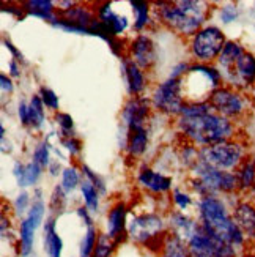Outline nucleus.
Listing matches in <instances>:
<instances>
[{
  "label": "nucleus",
  "instance_id": "1",
  "mask_svg": "<svg viewBox=\"0 0 255 257\" xmlns=\"http://www.w3.org/2000/svg\"><path fill=\"white\" fill-rule=\"evenodd\" d=\"M178 128L191 142L208 147L236 138V125L214 110L198 117H180Z\"/></svg>",
  "mask_w": 255,
  "mask_h": 257
},
{
  "label": "nucleus",
  "instance_id": "2",
  "mask_svg": "<svg viewBox=\"0 0 255 257\" xmlns=\"http://www.w3.org/2000/svg\"><path fill=\"white\" fill-rule=\"evenodd\" d=\"M198 215H200V224L206 230L227 241L235 249L244 248L246 238L220 199L216 196L202 197L198 202Z\"/></svg>",
  "mask_w": 255,
  "mask_h": 257
},
{
  "label": "nucleus",
  "instance_id": "3",
  "mask_svg": "<svg viewBox=\"0 0 255 257\" xmlns=\"http://www.w3.org/2000/svg\"><path fill=\"white\" fill-rule=\"evenodd\" d=\"M161 21L169 29L183 37H194L206 19L208 5L200 0H181V2H159Z\"/></svg>",
  "mask_w": 255,
  "mask_h": 257
},
{
  "label": "nucleus",
  "instance_id": "4",
  "mask_svg": "<svg viewBox=\"0 0 255 257\" xmlns=\"http://www.w3.org/2000/svg\"><path fill=\"white\" fill-rule=\"evenodd\" d=\"M246 160V147L238 141H227L198 149V161L209 164L220 171L238 169Z\"/></svg>",
  "mask_w": 255,
  "mask_h": 257
},
{
  "label": "nucleus",
  "instance_id": "5",
  "mask_svg": "<svg viewBox=\"0 0 255 257\" xmlns=\"http://www.w3.org/2000/svg\"><path fill=\"white\" fill-rule=\"evenodd\" d=\"M208 103L211 104L214 112L222 115L231 121H238L244 118L247 114L249 101L247 98L242 95L238 88L220 85L209 95Z\"/></svg>",
  "mask_w": 255,
  "mask_h": 257
},
{
  "label": "nucleus",
  "instance_id": "6",
  "mask_svg": "<svg viewBox=\"0 0 255 257\" xmlns=\"http://www.w3.org/2000/svg\"><path fill=\"white\" fill-rule=\"evenodd\" d=\"M187 248L191 257H238V249L206 230L200 222L187 240Z\"/></svg>",
  "mask_w": 255,
  "mask_h": 257
},
{
  "label": "nucleus",
  "instance_id": "7",
  "mask_svg": "<svg viewBox=\"0 0 255 257\" xmlns=\"http://www.w3.org/2000/svg\"><path fill=\"white\" fill-rule=\"evenodd\" d=\"M227 44L225 35L222 30L209 26L198 30L191 40V51L192 55L200 63H209L217 60L224 46Z\"/></svg>",
  "mask_w": 255,
  "mask_h": 257
},
{
  "label": "nucleus",
  "instance_id": "8",
  "mask_svg": "<svg viewBox=\"0 0 255 257\" xmlns=\"http://www.w3.org/2000/svg\"><path fill=\"white\" fill-rule=\"evenodd\" d=\"M192 171L195 172L198 180H202L205 183V186L209 189L211 196H214L216 193L231 194V193L239 191L238 177L233 172L216 169V167L205 164L202 161H197L192 166Z\"/></svg>",
  "mask_w": 255,
  "mask_h": 257
},
{
  "label": "nucleus",
  "instance_id": "9",
  "mask_svg": "<svg viewBox=\"0 0 255 257\" xmlns=\"http://www.w3.org/2000/svg\"><path fill=\"white\" fill-rule=\"evenodd\" d=\"M153 104L169 115H180L184 104L181 77H169L167 81L154 88Z\"/></svg>",
  "mask_w": 255,
  "mask_h": 257
},
{
  "label": "nucleus",
  "instance_id": "10",
  "mask_svg": "<svg viewBox=\"0 0 255 257\" xmlns=\"http://www.w3.org/2000/svg\"><path fill=\"white\" fill-rule=\"evenodd\" d=\"M164 232V221L161 216L154 213L139 215L131 219L128 224V235L142 244H148L154 240H158L159 233Z\"/></svg>",
  "mask_w": 255,
  "mask_h": 257
},
{
  "label": "nucleus",
  "instance_id": "11",
  "mask_svg": "<svg viewBox=\"0 0 255 257\" xmlns=\"http://www.w3.org/2000/svg\"><path fill=\"white\" fill-rule=\"evenodd\" d=\"M231 87H250L255 84V55L244 52L230 71L224 73Z\"/></svg>",
  "mask_w": 255,
  "mask_h": 257
},
{
  "label": "nucleus",
  "instance_id": "12",
  "mask_svg": "<svg viewBox=\"0 0 255 257\" xmlns=\"http://www.w3.org/2000/svg\"><path fill=\"white\" fill-rule=\"evenodd\" d=\"M148 114H150V101L147 98L132 96L131 99H128V103L125 104L123 109V120L129 133L143 128V123H145V118L148 117Z\"/></svg>",
  "mask_w": 255,
  "mask_h": 257
},
{
  "label": "nucleus",
  "instance_id": "13",
  "mask_svg": "<svg viewBox=\"0 0 255 257\" xmlns=\"http://www.w3.org/2000/svg\"><path fill=\"white\" fill-rule=\"evenodd\" d=\"M131 62H134L139 68L148 70L156 62V51L154 44L147 35H139L134 41L131 43L129 48Z\"/></svg>",
  "mask_w": 255,
  "mask_h": 257
},
{
  "label": "nucleus",
  "instance_id": "14",
  "mask_svg": "<svg viewBox=\"0 0 255 257\" xmlns=\"http://www.w3.org/2000/svg\"><path fill=\"white\" fill-rule=\"evenodd\" d=\"M231 216L242 232L246 241L255 243V204L249 202V200H242L235 205Z\"/></svg>",
  "mask_w": 255,
  "mask_h": 257
},
{
  "label": "nucleus",
  "instance_id": "15",
  "mask_svg": "<svg viewBox=\"0 0 255 257\" xmlns=\"http://www.w3.org/2000/svg\"><path fill=\"white\" fill-rule=\"evenodd\" d=\"M107 237L112 238L117 244L123 241L128 235L126 226V205L123 202L115 204L107 215Z\"/></svg>",
  "mask_w": 255,
  "mask_h": 257
},
{
  "label": "nucleus",
  "instance_id": "16",
  "mask_svg": "<svg viewBox=\"0 0 255 257\" xmlns=\"http://www.w3.org/2000/svg\"><path fill=\"white\" fill-rule=\"evenodd\" d=\"M43 243H44V252L48 257H62L63 251V241L60 235L55 230V218L49 216L44 222V232H43Z\"/></svg>",
  "mask_w": 255,
  "mask_h": 257
},
{
  "label": "nucleus",
  "instance_id": "17",
  "mask_svg": "<svg viewBox=\"0 0 255 257\" xmlns=\"http://www.w3.org/2000/svg\"><path fill=\"white\" fill-rule=\"evenodd\" d=\"M139 182L151 193H165L172 186V178L151 171L150 167H142L139 172Z\"/></svg>",
  "mask_w": 255,
  "mask_h": 257
},
{
  "label": "nucleus",
  "instance_id": "18",
  "mask_svg": "<svg viewBox=\"0 0 255 257\" xmlns=\"http://www.w3.org/2000/svg\"><path fill=\"white\" fill-rule=\"evenodd\" d=\"M63 21H66L68 24L81 27V29H90V26L93 24V21L96 19L93 16V13L88 8H85L84 5H74L73 8L66 10V11H60V15L57 16Z\"/></svg>",
  "mask_w": 255,
  "mask_h": 257
},
{
  "label": "nucleus",
  "instance_id": "19",
  "mask_svg": "<svg viewBox=\"0 0 255 257\" xmlns=\"http://www.w3.org/2000/svg\"><path fill=\"white\" fill-rule=\"evenodd\" d=\"M244 48L241 46L239 43L236 41H227V44L224 46L222 52H220L217 63L220 68V74H224L227 71H230L235 66V63L238 62V59L244 54Z\"/></svg>",
  "mask_w": 255,
  "mask_h": 257
},
{
  "label": "nucleus",
  "instance_id": "20",
  "mask_svg": "<svg viewBox=\"0 0 255 257\" xmlns=\"http://www.w3.org/2000/svg\"><path fill=\"white\" fill-rule=\"evenodd\" d=\"M161 257H191L187 241L175 233L165 235L161 244Z\"/></svg>",
  "mask_w": 255,
  "mask_h": 257
},
{
  "label": "nucleus",
  "instance_id": "21",
  "mask_svg": "<svg viewBox=\"0 0 255 257\" xmlns=\"http://www.w3.org/2000/svg\"><path fill=\"white\" fill-rule=\"evenodd\" d=\"M238 185L241 193H253L255 191V161L252 158H246L236 169Z\"/></svg>",
  "mask_w": 255,
  "mask_h": 257
},
{
  "label": "nucleus",
  "instance_id": "22",
  "mask_svg": "<svg viewBox=\"0 0 255 257\" xmlns=\"http://www.w3.org/2000/svg\"><path fill=\"white\" fill-rule=\"evenodd\" d=\"M123 70L131 95L142 93L143 88H145V76H143L142 70L131 60H123Z\"/></svg>",
  "mask_w": 255,
  "mask_h": 257
},
{
  "label": "nucleus",
  "instance_id": "23",
  "mask_svg": "<svg viewBox=\"0 0 255 257\" xmlns=\"http://www.w3.org/2000/svg\"><path fill=\"white\" fill-rule=\"evenodd\" d=\"M197 226H198V222H194L191 218H187L183 213H178V211H175V213L170 215V227L173 229V233L186 241L191 238Z\"/></svg>",
  "mask_w": 255,
  "mask_h": 257
},
{
  "label": "nucleus",
  "instance_id": "24",
  "mask_svg": "<svg viewBox=\"0 0 255 257\" xmlns=\"http://www.w3.org/2000/svg\"><path fill=\"white\" fill-rule=\"evenodd\" d=\"M54 2H49V0H30V2L24 4V10L29 15L38 16L43 19H48L51 22H54L57 19V16L54 15Z\"/></svg>",
  "mask_w": 255,
  "mask_h": 257
},
{
  "label": "nucleus",
  "instance_id": "25",
  "mask_svg": "<svg viewBox=\"0 0 255 257\" xmlns=\"http://www.w3.org/2000/svg\"><path fill=\"white\" fill-rule=\"evenodd\" d=\"M35 229L30 226L27 219L21 221V229H19V246H21V255L29 257L33 249V241H35Z\"/></svg>",
  "mask_w": 255,
  "mask_h": 257
},
{
  "label": "nucleus",
  "instance_id": "26",
  "mask_svg": "<svg viewBox=\"0 0 255 257\" xmlns=\"http://www.w3.org/2000/svg\"><path fill=\"white\" fill-rule=\"evenodd\" d=\"M147 144H148V134H147L145 128H140V130L129 133L128 150L132 156H140L147 150Z\"/></svg>",
  "mask_w": 255,
  "mask_h": 257
},
{
  "label": "nucleus",
  "instance_id": "27",
  "mask_svg": "<svg viewBox=\"0 0 255 257\" xmlns=\"http://www.w3.org/2000/svg\"><path fill=\"white\" fill-rule=\"evenodd\" d=\"M44 121V104L40 95H33L29 103V125L38 130Z\"/></svg>",
  "mask_w": 255,
  "mask_h": 257
},
{
  "label": "nucleus",
  "instance_id": "28",
  "mask_svg": "<svg viewBox=\"0 0 255 257\" xmlns=\"http://www.w3.org/2000/svg\"><path fill=\"white\" fill-rule=\"evenodd\" d=\"M81 191H82V196L85 200V207L90 211H98V208H99V193H98L96 186L92 182L84 180L81 185Z\"/></svg>",
  "mask_w": 255,
  "mask_h": 257
},
{
  "label": "nucleus",
  "instance_id": "29",
  "mask_svg": "<svg viewBox=\"0 0 255 257\" xmlns=\"http://www.w3.org/2000/svg\"><path fill=\"white\" fill-rule=\"evenodd\" d=\"M98 232L96 229L92 226V227H87V232L81 241V248H79V257H92L93 255V251L96 248V243H98Z\"/></svg>",
  "mask_w": 255,
  "mask_h": 257
},
{
  "label": "nucleus",
  "instance_id": "30",
  "mask_svg": "<svg viewBox=\"0 0 255 257\" xmlns=\"http://www.w3.org/2000/svg\"><path fill=\"white\" fill-rule=\"evenodd\" d=\"M132 11L136 13V22H134V29L136 30H142L148 24V11H150V5L147 2H142V0H132L131 2Z\"/></svg>",
  "mask_w": 255,
  "mask_h": 257
},
{
  "label": "nucleus",
  "instance_id": "31",
  "mask_svg": "<svg viewBox=\"0 0 255 257\" xmlns=\"http://www.w3.org/2000/svg\"><path fill=\"white\" fill-rule=\"evenodd\" d=\"M44 210H46V207H44V202L38 197L37 200H33V204L29 210V213H27V221L30 222V226L33 229H38L41 226V222H43V218H44Z\"/></svg>",
  "mask_w": 255,
  "mask_h": 257
},
{
  "label": "nucleus",
  "instance_id": "32",
  "mask_svg": "<svg viewBox=\"0 0 255 257\" xmlns=\"http://www.w3.org/2000/svg\"><path fill=\"white\" fill-rule=\"evenodd\" d=\"M115 246H117V243L110 237H107L106 233H103V235H99V238H98L96 248H95L92 257H110L112 252L115 251Z\"/></svg>",
  "mask_w": 255,
  "mask_h": 257
},
{
  "label": "nucleus",
  "instance_id": "33",
  "mask_svg": "<svg viewBox=\"0 0 255 257\" xmlns=\"http://www.w3.org/2000/svg\"><path fill=\"white\" fill-rule=\"evenodd\" d=\"M79 185V175L74 167H66L62 174V188L65 193H71Z\"/></svg>",
  "mask_w": 255,
  "mask_h": 257
},
{
  "label": "nucleus",
  "instance_id": "34",
  "mask_svg": "<svg viewBox=\"0 0 255 257\" xmlns=\"http://www.w3.org/2000/svg\"><path fill=\"white\" fill-rule=\"evenodd\" d=\"M41 169L43 167L35 163V161H32L26 166V175H24V186H30V185H35L38 182V178L41 175Z\"/></svg>",
  "mask_w": 255,
  "mask_h": 257
},
{
  "label": "nucleus",
  "instance_id": "35",
  "mask_svg": "<svg viewBox=\"0 0 255 257\" xmlns=\"http://www.w3.org/2000/svg\"><path fill=\"white\" fill-rule=\"evenodd\" d=\"M40 98L43 99V104L52 109V110H57L59 109V96L55 95L51 88L46 87H41L40 88Z\"/></svg>",
  "mask_w": 255,
  "mask_h": 257
},
{
  "label": "nucleus",
  "instance_id": "36",
  "mask_svg": "<svg viewBox=\"0 0 255 257\" xmlns=\"http://www.w3.org/2000/svg\"><path fill=\"white\" fill-rule=\"evenodd\" d=\"M33 161L38 163L41 167L49 166V144L46 141L41 142L37 147L35 153H33Z\"/></svg>",
  "mask_w": 255,
  "mask_h": 257
},
{
  "label": "nucleus",
  "instance_id": "37",
  "mask_svg": "<svg viewBox=\"0 0 255 257\" xmlns=\"http://www.w3.org/2000/svg\"><path fill=\"white\" fill-rule=\"evenodd\" d=\"M63 188L57 186L54 189L52 197H51V208L54 213H62L65 208V194H63Z\"/></svg>",
  "mask_w": 255,
  "mask_h": 257
},
{
  "label": "nucleus",
  "instance_id": "38",
  "mask_svg": "<svg viewBox=\"0 0 255 257\" xmlns=\"http://www.w3.org/2000/svg\"><path fill=\"white\" fill-rule=\"evenodd\" d=\"M55 121L60 125L62 131L68 134L70 131H73V126H74V121H73V117L70 114H65V112H59L57 115H55ZM70 136V134H68ZM71 138V136H70Z\"/></svg>",
  "mask_w": 255,
  "mask_h": 257
},
{
  "label": "nucleus",
  "instance_id": "39",
  "mask_svg": "<svg viewBox=\"0 0 255 257\" xmlns=\"http://www.w3.org/2000/svg\"><path fill=\"white\" fill-rule=\"evenodd\" d=\"M107 26L110 27V30H112V32H114V35L117 37V35H120V33H123V32H125V29L128 27V19H126L125 16L121 18V16L115 15V16H114V19L110 21Z\"/></svg>",
  "mask_w": 255,
  "mask_h": 257
},
{
  "label": "nucleus",
  "instance_id": "40",
  "mask_svg": "<svg viewBox=\"0 0 255 257\" xmlns=\"http://www.w3.org/2000/svg\"><path fill=\"white\" fill-rule=\"evenodd\" d=\"M82 172L87 175V178H88V182H92L95 186H96V189L98 191H101V193H106V186H104V182L99 178L98 175H95L90 169H88L87 166H82Z\"/></svg>",
  "mask_w": 255,
  "mask_h": 257
},
{
  "label": "nucleus",
  "instance_id": "41",
  "mask_svg": "<svg viewBox=\"0 0 255 257\" xmlns=\"http://www.w3.org/2000/svg\"><path fill=\"white\" fill-rule=\"evenodd\" d=\"M220 18H222V21L225 22V24H228V22H233L238 18L236 7L235 5H225L222 10H220Z\"/></svg>",
  "mask_w": 255,
  "mask_h": 257
},
{
  "label": "nucleus",
  "instance_id": "42",
  "mask_svg": "<svg viewBox=\"0 0 255 257\" xmlns=\"http://www.w3.org/2000/svg\"><path fill=\"white\" fill-rule=\"evenodd\" d=\"M173 202L180 207V210H186L191 205V197L184 193H181L180 189H175L173 191Z\"/></svg>",
  "mask_w": 255,
  "mask_h": 257
},
{
  "label": "nucleus",
  "instance_id": "43",
  "mask_svg": "<svg viewBox=\"0 0 255 257\" xmlns=\"http://www.w3.org/2000/svg\"><path fill=\"white\" fill-rule=\"evenodd\" d=\"M29 205V194L27 193H21L15 202V208H16V213L18 215H24L26 210Z\"/></svg>",
  "mask_w": 255,
  "mask_h": 257
},
{
  "label": "nucleus",
  "instance_id": "44",
  "mask_svg": "<svg viewBox=\"0 0 255 257\" xmlns=\"http://www.w3.org/2000/svg\"><path fill=\"white\" fill-rule=\"evenodd\" d=\"M63 144H65V147L68 149V152L71 153V155H77L81 152V149H82V144H81V141L79 139H76V138H68V139H65L63 141Z\"/></svg>",
  "mask_w": 255,
  "mask_h": 257
},
{
  "label": "nucleus",
  "instance_id": "45",
  "mask_svg": "<svg viewBox=\"0 0 255 257\" xmlns=\"http://www.w3.org/2000/svg\"><path fill=\"white\" fill-rule=\"evenodd\" d=\"M24 175H26V166H22L21 163L15 164V177L19 183V186H24Z\"/></svg>",
  "mask_w": 255,
  "mask_h": 257
},
{
  "label": "nucleus",
  "instance_id": "46",
  "mask_svg": "<svg viewBox=\"0 0 255 257\" xmlns=\"http://www.w3.org/2000/svg\"><path fill=\"white\" fill-rule=\"evenodd\" d=\"M18 112H19V118L22 121V125H29V104L21 103Z\"/></svg>",
  "mask_w": 255,
  "mask_h": 257
},
{
  "label": "nucleus",
  "instance_id": "47",
  "mask_svg": "<svg viewBox=\"0 0 255 257\" xmlns=\"http://www.w3.org/2000/svg\"><path fill=\"white\" fill-rule=\"evenodd\" d=\"M88 210L87 207H79L77 208V215H79L84 221H85V224H87V227H92V218H90V215H88Z\"/></svg>",
  "mask_w": 255,
  "mask_h": 257
},
{
  "label": "nucleus",
  "instance_id": "48",
  "mask_svg": "<svg viewBox=\"0 0 255 257\" xmlns=\"http://www.w3.org/2000/svg\"><path fill=\"white\" fill-rule=\"evenodd\" d=\"M0 82H2V90L4 92H8V93L13 92V84H11L10 77H7L5 74H2V76H0Z\"/></svg>",
  "mask_w": 255,
  "mask_h": 257
},
{
  "label": "nucleus",
  "instance_id": "49",
  "mask_svg": "<svg viewBox=\"0 0 255 257\" xmlns=\"http://www.w3.org/2000/svg\"><path fill=\"white\" fill-rule=\"evenodd\" d=\"M4 44H5V46H7V48H8L10 51H11V54H13V55H15V57H16L18 60H22V55H21V52H19V51H18V49H16V48H15L13 44H11V43H10L8 40H4Z\"/></svg>",
  "mask_w": 255,
  "mask_h": 257
},
{
  "label": "nucleus",
  "instance_id": "50",
  "mask_svg": "<svg viewBox=\"0 0 255 257\" xmlns=\"http://www.w3.org/2000/svg\"><path fill=\"white\" fill-rule=\"evenodd\" d=\"M10 74L13 76V77H18L19 76V68H18L16 60H13V62L10 63Z\"/></svg>",
  "mask_w": 255,
  "mask_h": 257
},
{
  "label": "nucleus",
  "instance_id": "51",
  "mask_svg": "<svg viewBox=\"0 0 255 257\" xmlns=\"http://www.w3.org/2000/svg\"><path fill=\"white\" fill-rule=\"evenodd\" d=\"M57 166H59L57 163H54V164L51 166V174H52V175H57V174H59V172H57Z\"/></svg>",
  "mask_w": 255,
  "mask_h": 257
},
{
  "label": "nucleus",
  "instance_id": "52",
  "mask_svg": "<svg viewBox=\"0 0 255 257\" xmlns=\"http://www.w3.org/2000/svg\"><path fill=\"white\" fill-rule=\"evenodd\" d=\"M253 96H255V92H253Z\"/></svg>",
  "mask_w": 255,
  "mask_h": 257
}]
</instances>
